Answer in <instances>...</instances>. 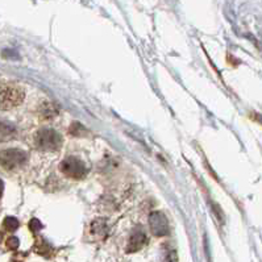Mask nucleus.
<instances>
[{
  "label": "nucleus",
  "mask_w": 262,
  "mask_h": 262,
  "mask_svg": "<svg viewBox=\"0 0 262 262\" xmlns=\"http://www.w3.org/2000/svg\"><path fill=\"white\" fill-rule=\"evenodd\" d=\"M36 144L42 150H58L62 145V137L56 130L42 129L36 136Z\"/></svg>",
  "instance_id": "nucleus-1"
},
{
  "label": "nucleus",
  "mask_w": 262,
  "mask_h": 262,
  "mask_svg": "<svg viewBox=\"0 0 262 262\" xmlns=\"http://www.w3.org/2000/svg\"><path fill=\"white\" fill-rule=\"evenodd\" d=\"M27 160V153L19 149H8V150L0 151V165L4 169H15L21 166Z\"/></svg>",
  "instance_id": "nucleus-2"
},
{
  "label": "nucleus",
  "mask_w": 262,
  "mask_h": 262,
  "mask_svg": "<svg viewBox=\"0 0 262 262\" xmlns=\"http://www.w3.org/2000/svg\"><path fill=\"white\" fill-rule=\"evenodd\" d=\"M61 171L70 178L80 179L86 176V165L75 157H69L61 162Z\"/></svg>",
  "instance_id": "nucleus-3"
},
{
  "label": "nucleus",
  "mask_w": 262,
  "mask_h": 262,
  "mask_svg": "<svg viewBox=\"0 0 262 262\" xmlns=\"http://www.w3.org/2000/svg\"><path fill=\"white\" fill-rule=\"evenodd\" d=\"M24 94L17 86H6L0 94V103L4 110L12 108L23 102Z\"/></svg>",
  "instance_id": "nucleus-4"
},
{
  "label": "nucleus",
  "mask_w": 262,
  "mask_h": 262,
  "mask_svg": "<svg viewBox=\"0 0 262 262\" xmlns=\"http://www.w3.org/2000/svg\"><path fill=\"white\" fill-rule=\"evenodd\" d=\"M149 225H150L151 232L156 236H165L169 233V223L167 219L161 212H153L149 216Z\"/></svg>",
  "instance_id": "nucleus-5"
},
{
  "label": "nucleus",
  "mask_w": 262,
  "mask_h": 262,
  "mask_svg": "<svg viewBox=\"0 0 262 262\" xmlns=\"http://www.w3.org/2000/svg\"><path fill=\"white\" fill-rule=\"evenodd\" d=\"M146 243V236L145 233L141 231V229H137V231L133 232V234L130 236L129 244H128V252L133 253L137 252V250L141 249Z\"/></svg>",
  "instance_id": "nucleus-6"
},
{
  "label": "nucleus",
  "mask_w": 262,
  "mask_h": 262,
  "mask_svg": "<svg viewBox=\"0 0 262 262\" xmlns=\"http://www.w3.org/2000/svg\"><path fill=\"white\" fill-rule=\"evenodd\" d=\"M4 227H6L8 231H15L17 227H19V222L13 217H7L6 222H4Z\"/></svg>",
  "instance_id": "nucleus-7"
},
{
  "label": "nucleus",
  "mask_w": 262,
  "mask_h": 262,
  "mask_svg": "<svg viewBox=\"0 0 262 262\" xmlns=\"http://www.w3.org/2000/svg\"><path fill=\"white\" fill-rule=\"evenodd\" d=\"M13 133V128L8 125H4V124H0V139H4V136L11 137Z\"/></svg>",
  "instance_id": "nucleus-8"
},
{
  "label": "nucleus",
  "mask_w": 262,
  "mask_h": 262,
  "mask_svg": "<svg viewBox=\"0 0 262 262\" xmlns=\"http://www.w3.org/2000/svg\"><path fill=\"white\" fill-rule=\"evenodd\" d=\"M7 245H8V248H11V249H16V248L19 247V240L16 237H11L10 240H8V243H7Z\"/></svg>",
  "instance_id": "nucleus-9"
},
{
  "label": "nucleus",
  "mask_w": 262,
  "mask_h": 262,
  "mask_svg": "<svg viewBox=\"0 0 262 262\" xmlns=\"http://www.w3.org/2000/svg\"><path fill=\"white\" fill-rule=\"evenodd\" d=\"M165 262H177V254L174 252L167 253L166 258H165Z\"/></svg>",
  "instance_id": "nucleus-10"
},
{
  "label": "nucleus",
  "mask_w": 262,
  "mask_h": 262,
  "mask_svg": "<svg viewBox=\"0 0 262 262\" xmlns=\"http://www.w3.org/2000/svg\"><path fill=\"white\" fill-rule=\"evenodd\" d=\"M2 194H3V183L0 181V196H2Z\"/></svg>",
  "instance_id": "nucleus-11"
}]
</instances>
